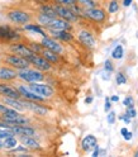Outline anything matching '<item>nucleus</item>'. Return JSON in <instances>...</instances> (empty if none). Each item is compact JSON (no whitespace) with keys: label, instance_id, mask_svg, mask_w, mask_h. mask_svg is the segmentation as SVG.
<instances>
[{"label":"nucleus","instance_id":"obj_1","mask_svg":"<svg viewBox=\"0 0 138 157\" xmlns=\"http://www.w3.org/2000/svg\"><path fill=\"white\" fill-rule=\"evenodd\" d=\"M18 72V78L23 82H41L44 80V74L43 71L38 70V68H21V70H17Z\"/></svg>","mask_w":138,"mask_h":157},{"label":"nucleus","instance_id":"obj_2","mask_svg":"<svg viewBox=\"0 0 138 157\" xmlns=\"http://www.w3.org/2000/svg\"><path fill=\"white\" fill-rule=\"evenodd\" d=\"M6 18L9 19V22H12L15 25H24L32 21V14L28 13L22 9H10L6 12Z\"/></svg>","mask_w":138,"mask_h":157},{"label":"nucleus","instance_id":"obj_3","mask_svg":"<svg viewBox=\"0 0 138 157\" xmlns=\"http://www.w3.org/2000/svg\"><path fill=\"white\" fill-rule=\"evenodd\" d=\"M3 62L5 65H8L9 67L15 68V70L31 67V62H29L27 58H24L22 56H18V55H14V53H6L3 58Z\"/></svg>","mask_w":138,"mask_h":157},{"label":"nucleus","instance_id":"obj_4","mask_svg":"<svg viewBox=\"0 0 138 157\" xmlns=\"http://www.w3.org/2000/svg\"><path fill=\"white\" fill-rule=\"evenodd\" d=\"M21 39H22V36L14 28L6 24H0V41L2 42L13 43L17 41H21Z\"/></svg>","mask_w":138,"mask_h":157},{"label":"nucleus","instance_id":"obj_5","mask_svg":"<svg viewBox=\"0 0 138 157\" xmlns=\"http://www.w3.org/2000/svg\"><path fill=\"white\" fill-rule=\"evenodd\" d=\"M28 87L37 95H41V96L46 98V99H50V98H52L55 95L53 87L48 84H43L42 81L41 82H29Z\"/></svg>","mask_w":138,"mask_h":157},{"label":"nucleus","instance_id":"obj_6","mask_svg":"<svg viewBox=\"0 0 138 157\" xmlns=\"http://www.w3.org/2000/svg\"><path fill=\"white\" fill-rule=\"evenodd\" d=\"M8 50L10 51V53H14V55H18V56H22L24 58H28L32 57L33 55H36L31 48L28 47V44L21 42V41H17V42H13L8 46Z\"/></svg>","mask_w":138,"mask_h":157},{"label":"nucleus","instance_id":"obj_7","mask_svg":"<svg viewBox=\"0 0 138 157\" xmlns=\"http://www.w3.org/2000/svg\"><path fill=\"white\" fill-rule=\"evenodd\" d=\"M22 103L25 108V110H29L34 113L36 115H41V117H46L48 113H50V109L39 101H33V100H27V99H22Z\"/></svg>","mask_w":138,"mask_h":157},{"label":"nucleus","instance_id":"obj_8","mask_svg":"<svg viewBox=\"0 0 138 157\" xmlns=\"http://www.w3.org/2000/svg\"><path fill=\"white\" fill-rule=\"evenodd\" d=\"M53 8H55V10L57 13V17L65 19V21L70 22V23H75V22L79 21V15L76 13H74V10H72L70 6H65V5H61V4H56V5H53Z\"/></svg>","mask_w":138,"mask_h":157},{"label":"nucleus","instance_id":"obj_9","mask_svg":"<svg viewBox=\"0 0 138 157\" xmlns=\"http://www.w3.org/2000/svg\"><path fill=\"white\" fill-rule=\"evenodd\" d=\"M15 87L18 89L19 94L22 95L23 99H27V100H33V101H39V103H44L47 99L41 95H37L36 93H33L31 89L28 87V85H24V84H17Z\"/></svg>","mask_w":138,"mask_h":157},{"label":"nucleus","instance_id":"obj_10","mask_svg":"<svg viewBox=\"0 0 138 157\" xmlns=\"http://www.w3.org/2000/svg\"><path fill=\"white\" fill-rule=\"evenodd\" d=\"M84 17L89 18L90 21L96 22V23H103L106 19V13L100 8H85L84 9Z\"/></svg>","mask_w":138,"mask_h":157},{"label":"nucleus","instance_id":"obj_11","mask_svg":"<svg viewBox=\"0 0 138 157\" xmlns=\"http://www.w3.org/2000/svg\"><path fill=\"white\" fill-rule=\"evenodd\" d=\"M39 43L43 46V48L51 50V51H53V52H56V53H58V55H62L63 51H65L63 47H62V44L60 43V41H57V39L52 38L51 36L42 37V39H41V42H39Z\"/></svg>","mask_w":138,"mask_h":157},{"label":"nucleus","instance_id":"obj_12","mask_svg":"<svg viewBox=\"0 0 138 157\" xmlns=\"http://www.w3.org/2000/svg\"><path fill=\"white\" fill-rule=\"evenodd\" d=\"M28 61L31 62V66H34V68H38L41 71H50L52 68V63L48 62L46 58L41 55H33L32 57L28 58Z\"/></svg>","mask_w":138,"mask_h":157},{"label":"nucleus","instance_id":"obj_13","mask_svg":"<svg viewBox=\"0 0 138 157\" xmlns=\"http://www.w3.org/2000/svg\"><path fill=\"white\" fill-rule=\"evenodd\" d=\"M47 33L48 36H51L52 38L57 39L60 42H71L74 41V34L70 31H63V29H52V28H47Z\"/></svg>","mask_w":138,"mask_h":157},{"label":"nucleus","instance_id":"obj_14","mask_svg":"<svg viewBox=\"0 0 138 157\" xmlns=\"http://www.w3.org/2000/svg\"><path fill=\"white\" fill-rule=\"evenodd\" d=\"M0 96L5 98H14V99H21L22 95L19 94L15 86H12L10 84H6L4 81H0Z\"/></svg>","mask_w":138,"mask_h":157},{"label":"nucleus","instance_id":"obj_15","mask_svg":"<svg viewBox=\"0 0 138 157\" xmlns=\"http://www.w3.org/2000/svg\"><path fill=\"white\" fill-rule=\"evenodd\" d=\"M13 133L18 137H22V136H27V137H37V131L33 128L31 124H25V125H13L12 128Z\"/></svg>","mask_w":138,"mask_h":157},{"label":"nucleus","instance_id":"obj_16","mask_svg":"<svg viewBox=\"0 0 138 157\" xmlns=\"http://www.w3.org/2000/svg\"><path fill=\"white\" fill-rule=\"evenodd\" d=\"M77 39L80 41L81 44H84V46H86L89 48H94L96 46V41H95L93 33L86 31V29H81V31H79Z\"/></svg>","mask_w":138,"mask_h":157},{"label":"nucleus","instance_id":"obj_17","mask_svg":"<svg viewBox=\"0 0 138 157\" xmlns=\"http://www.w3.org/2000/svg\"><path fill=\"white\" fill-rule=\"evenodd\" d=\"M18 78V72L15 68L9 67V66H3L0 67V81L9 82V81H14Z\"/></svg>","mask_w":138,"mask_h":157},{"label":"nucleus","instance_id":"obj_18","mask_svg":"<svg viewBox=\"0 0 138 157\" xmlns=\"http://www.w3.org/2000/svg\"><path fill=\"white\" fill-rule=\"evenodd\" d=\"M19 142L22 144H24L27 148L33 152V151H42V146L39 143L34 137H27V136H22L19 137Z\"/></svg>","mask_w":138,"mask_h":157},{"label":"nucleus","instance_id":"obj_19","mask_svg":"<svg viewBox=\"0 0 138 157\" xmlns=\"http://www.w3.org/2000/svg\"><path fill=\"white\" fill-rule=\"evenodd\" d=\"M47 28H52V29H63V31H71L72 29V24L70 22L65 21V19L60 18V17H56L52 18V21L50 23Z\"/></svg>","mask_w":138,"mask_h":157},{"label":"nucleus","instance_id":"obj_20","mask_svg":"<svg viewBox=\"0 0 138 157\" xmlns=\"http://www.w3.org/2000/svg\"><path fill=\"white\" fill-rule=\"evenodd\" d=\"M2 101L5 105L10 106V108H13V109L21 112V113L25 112V108H24V105L22 103V98H21V99H14V98H5V96H3L2 98Z\"/></svg>","mask_w":138,"mask_h":157},{"label":"nucleus","instance_id":"obj_21","mask_svg":"<svg viewBox=\"0 0 138 157\" xmlns=\"http://www.w3.org/2000/svg\"><path fill=\"white\" fill-rule=\"evenodd\" d=\"M96 144H98L96 137L93 136V134H87V136L84 137L82 141H81V150L84 152H89L90 150H93Z\"/></svg>","mask_w":138,"mask_h":157},{"label":"nucleus","instance_id":"obj_22","mask_svg":"<svg viewBox=\"0 0 138 157\" xmlns=\"http://www.w3.org/2000/svg\"><path fill=\"white\" fill-rule=\"evenodd\" d=\"M23 29L27 32H32V33H36V34H39V36H42V37H46L48 36V33L44 31V28L41 25V24H38V23H27L23 25Z\"/></svg>","mask_w":138,"mask_h":157},{"label":"nucleus","instance_id":"obj_23","mask_svg":"<svg viewBox=\"0 0 138 157\" xmlns=\"http://www.w3.org/2000/svg\"><path fill=\"white\" fill-rule=\"evenodd\" d=\"M41 56H43L46 60L48 62H51V63H58L60 62V55L51 51V50H47V48H43Z\"/></svg>","mask_w":138,"mask_h":157},{"label":"nucleus","instance_id":"obj_24","mask_svg":"<svg viewBox=\"0 0 138 157\" xmlns=\"http://www.w3.org/2000/svg\"><path fill=\"white\" fill-rule=\"evenodd\" d=\"M18 143H19V140L15 136H13V137H9V138L3 140L2 141V147H3V150H5V151H10V150L14 148V147L18 146Z\"/></svg>","mask_w":138,"mask_h":157},{"label":"nucleus","instance_id":"obj_25","mask_svg":"<svg viewBox=\"0 0 138 157\" xmlns=\"http://www.w3.org/2000/svg\"><path fill=\"white\" fill-rule=\"evenodd\" d=\"M39 13H42L47 17H51V18H56L57 17V13L55 10L53 5L51 4H41V6H39Z\"/></svg>","mask_w":138,"mask_h":157},{"label":"nucleus","instance_id":"obj_26","mask_svg":"<svg viewBox=\"0 0 138 157\" xmlns=\"http://www.w3.org/2000/svg\"><path fill=\"white\" fill-rule=\"evenodd\" d=\"M51 21H52L51 17H47V15H44V14H42V13H39V14L37 15V23L41 24L43 28H47L48 25H50Z\"/></svg>","mask_w":138,"mask_h":157},{"label":"nucleus","instance_id":"obj_27","mask_svg":"<svg viewBox=\"0 0 138 157\" xmlns=\"http://www.w3.org/2000/svg\"><path fill=\"white\" fill-rule=\"evenodd\" d=\"M123 55H124V50H123V47L121 44L117 46L112 51V57L114 58V60H121V58L123 57Z\"/></svg>","mask_w":138,"mask_h":157},{"label":"nucleus","instance_id":"obj_28","mask_svg":"<svg viewBox=\"0 0 138 157\" xmlns=\"http://www.w3.org/2000/svg\"><path fill=\"white\" fill-rule=\"evenodd\" d=\"M118 10H119V3H118V0H110L109 4H108V13L114 14Z\"/></svg>","mask_w":138,"mask_h":157},{"label":"nucleus","instance_id":"obj_29","mask_svg":"<svg viewBox=\"0 0 138 157\" xmlns=\"http://www.w3.org/2000/svg\"><path fill=\"white\" fill-rule=\"evenodd\" d=\"M15 136L13 133V131L10 128H0V141H3L5 138H9V137Z\"/></svg>","mask_w":138,"mask_h":157},{"label":"nucleus","instance_id":"obj_30","mask_svg":"<svg viewBox=\"0 0 138 157\" xmlns=\"http://www.w3.org/2000/svg\"><path fill=\"white\" fill-rule=\"evenodd\" d=\"M28 47L31 48V50L36 53V55H41L42 51H43V46L41 43H36V42H32V43H29Z\"/></svg>","mask_w":138,"mask_h":157},{"label":"nucleus","instance_id":"obj_31","mask_svg":"<svg viewBox=\"0 0 138 157\" xmlns=\"http://www.w3.org/2000/svg\"><path fill=\"white\" fill-rule=\"evenodd\" d=\"M77 4L81 5L84 9L85 8H94V6H96L94 0H77Z\"/></svg>","mask_w":138,"mask_h":157},{"label":"nucleus","instance_id":"obj_32","mask_svg":"<svg viewBox=\"0 0 138 157\" xmlns=\"http://www.w3.org/2000/svg\"><path fill=\"white\" fill-rule=\"evenodd\" d=\"M115 81H117L118 85H124V84H127V77H125V75L123 72H117Z\"/></svg>","mask_w":138,"mask_h":157},{"label":"nucleus","instance_id":"obj_33","mask_svg":"<svg viewBox=\"0 0 138 157\" xmlns=\"http://www.w3.org/2000/svg\"><path fill=\"white\" fill-rule=\"evenodd\" d=\"M123 105L125 106V108H134V99L132 96H125L124 98V100H123Z\"/></svg>","mask_w":138,"mask_h":157},{"label":"nucleus","instance_id":"obj_34","mask_svg":"<svg viewBox=\"0 0 138 157\" xmlns=\"http://www.w3.org/2000/svg\"><path fill=\"white\" fill-rule=\"evenodd\" d=\"M55 3L65 5V6H72L77 3V0H55Z\"/></svg>","mask_w":138,"mask_h":157},{"label":"nucleus","instance_id":"obj_35","mask_svg":"<svg viewBox=\"0 0 138 157\" xmlns=\"http://www.w3.org/2000/svg\"><path fill=\"white\" fill-rule=\"evenodd\" d=\"M115 117H117V115H115V112H113V110H109V112H108L106 121H108V123H109L110 125L115 123Z\"/></svg>","mask_w":138,"mask_h":157},{"label":"nucleus","instance_id":"obj_36","mask_svg":"<svg viewBox=\"0 0 138 157\" xmlns=\"http://www.w3.org/2000/svg\"><path fill=\"white\" fill-rule=\"evenodd\" d=\"M104 70L108 71V72H110V74L114 71V66H113V63H112L110 60H106V61H105V63H104Z\"/></svg>","mask_w":138,"mask_h":157},{"label":"nucleus","instance_id":"obj_37","mask_svg":"<svg viewBox=\"0 0 138 157\" xmlns=\"http://www.w3.org/2000/svg\"><path fill=\"white\" fill-rule=\"evenodd\" d=\"M112 109V103H110V99H109V98H105V105H104V112L105 113H108V112H109Z\"/></svg>","mask_w":138,"mask_h":157},{"label":"nucleus","instance_id":"obj_38","mask_svg":"<svg viewBox=\"0 0 138 157\" xmlns=\"http://www.w3.org/2000/svg\"><path fill=\"white\" fill-rule=\"evenodd\" d=\"M119 119H122V121H123L125 124H129V123H131V119H132V118H131L129 115H128V114L125 113V114H123V115H121V117H119Z\"/></svg>","mask_w":138,"mask_h":157},{"label":"nucleus","instance_id":"obj_39","mask_svg":"<svg viewBox=\"0 0 138 157\" xmlns=\"http://www.w3.org/2000/svg\"><path fill=\"white\" fill-rule=\"evenodd\" d=\"M127 114L129 115L131 118H134V117H137V112H136V109H134V108H127Z\"/></svg>","mask_w":138,"mask_h":157},{"label":"nucleus","instance_id":"obj_40","mask_svg":"<svg viewBox=\"0 0 138 157\" xmlns=\"http://www.w3.org/2000/svg\"><path fill=\"white\" fill-rule=\"evenodd\" d=\"M9 109V106L8 105H5L3 101L2 103H0V114H3V113H5L6 110Z\"/></svg>","mask_w":138,"mask_h":157},{"label":"nucleus","instance_id":"obj_41","mask_svg":"<svg viewBox=\"0 0 138 157\" xmlns=\"http://www.w3.org/2000/svg\"><path fill=\"white\" fill-rule=\"evenodd\" d=\"M123 138H124L125 141H131V140L133 138V134H132V133H131L129 131H128V132H127V133H125V134L123 136Z\"/></svg>","mask_w":138,"mask_h":157},{"label":"nucleus","instance_id":"obj_42","mask_svg":"<svg viewBox=\"0 0 138 157\" xmlns=\"http://www.w3.org/2000/svg\"><path fill=\"white\" fill-rule=\"evenodd\" d=\"M99 151H100V148H99V146H95L94 147V152H93V157H98L99 156Z\"/></svg>","mask_w":138,"mask_h":157},{"label":"nucleus","instance_id":"obj_43","mask_svg":"<svg viewBox=\"0 0 138 157\" xmlns=\"http://www.w3.org/2000/svg\"><path fill=\"white\" fill-rule=\"evenodd\" d=\"M133 3V0H123V6L128 8V6H131Z\"/></svg>","mask_w":138,"mask_h":157},{"label":"nucleus","instance_id":"obj_44","mask_svg":"<svg viewBox=\"0 0 138 157\" xmlns=\"http://www.w3.org/2000/svg\"><path fill=\"white\" fill-rule=\"evenodd\" d=\"M109 99H110V101H114V103H118V101H119V96H118V95H113L112 98H109Z\"/></svg>","mask_w":138,"mask_h":157},{"label":"nucleus","instance_id":"obj_45","mask_svg":"<svg viewBox=\"0 0 138 157\" xmlns=\"http://www.w3.org/2000/svg\"><path fill=\"white\" fill-rule=\"evenodd\" d=\"M94 101V98L93 96H87L86 99H85V104H91Z\"/></svg>","mask_w":138,"mask_h":157},{"label":"nucleus","instance_id":"obj_46","mask_svg":"<svg viewBox=\"0 0 138 157\" xmlns=\"http://www.w3.org/2000/svg\"><path fill=\"white\" fill-rule=\"evenodd\" d=\"M0 150H3V147H2V141H0Z\"/></svg>","mask_w":138,"mask_h":157},{"label":"nucleus","instance_id":"obj_47","mask_svg":"<svg viewBox=\"0 0 138 157\" xmlns=\"http://www.w3.org/2000/svg\"><path fill=\"white\" fill-rule=\"evenodd\" d=\"M0 151H2V150H0Z\"/></svg>","mask_w":138,"mask_h":157}]
</instances>
